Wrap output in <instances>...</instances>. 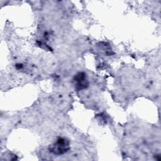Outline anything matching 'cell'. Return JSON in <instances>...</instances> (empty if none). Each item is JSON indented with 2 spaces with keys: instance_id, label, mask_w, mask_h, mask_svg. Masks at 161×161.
<instances>
[{
  "instance_id": "cell-2",
  "label": "cell",
  "mask_w": 161,
  "mask_h": 161,
  "mask_svg": "<svg viewBox=\"0 0 161 161\" xmlns=\"http://www.w3.org/2000/svg\"><path fill=\"white\" fill-rule=\"evenodd\" d=\"M86 75L84 72L78 73L74 77L76 87L79 89H83L87 87L89 85Z\"/></svg>"
},
{
  "instance_id": "cell-1",
  "label": "cell",
  "mask_w": 161,
  "mask_h": 161,
  "mask_svg": "<svg viewBox=\"0 0 161 161\" xmlns=\"http://www.w3.org/2000/svg\"><path fill=\"white\" fill-rule=\"evenodd\" d=\"M50 150L55 155H62L69 149V142L64 138H58L57 142L50 147Z\"/></svg>"
}]
</instances>
